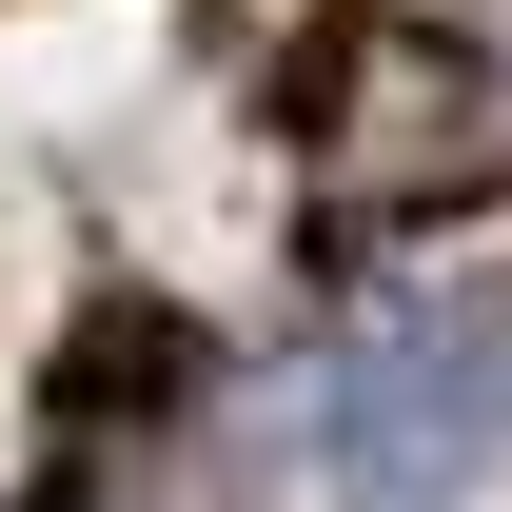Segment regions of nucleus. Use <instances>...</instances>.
<instances>
[{
    "label": "nucleus",
    "mask_w": 512,
    "mask_h": 512,
    "mask_svg": "<svg viewBox=\"0 0 512 512\" xmlns=\"http://www.w3.org/2000/svg\"><path fill=\"white\" fill-rule=\"evenodd\" d=\"M316 453H335V512H453L512 453V296H453V276L375 296L316 394Z\"/></svg>",
    "instance_id": "1"
}]
</instances>
